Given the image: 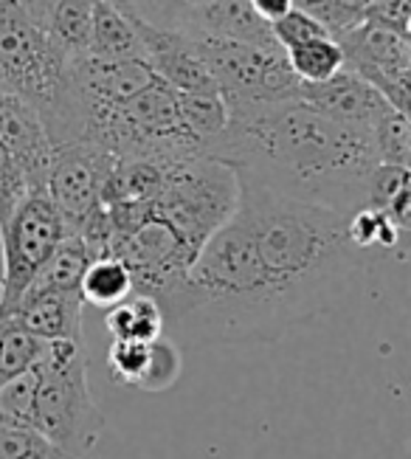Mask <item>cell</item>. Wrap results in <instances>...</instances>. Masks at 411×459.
I'll return each instance as SVG.
<instances>
[{
  "label": "cell",
  "instance_id": "obj_3",
  "mask_svg": "<svg viewBox=\"0 0 411 459\" xmlns=\"http://www.w3.org/2000/svg\"><path fill=\"white\" fill-rule=\"evenodd\" d=\"M37 369L31 429L68 459H88L105 431V414L90 394L85 342H48Z\"/></svg>",
  "mask_w": 411,
  "mask_h": 459
},
{
  "label": "cell",
  "instance_id": "obj_19",
  "mask_svg": "<svg viewBox=\"0 0 411 459\" xmlns=\"http://www.w3.org/2000/svg\"><path fill=\"white\" fill-rule=\"evenodd\" d=\"M181 375H184V350L169 335H158L155 342H150L147 367L135 389L144 394H164L181 381Z\"/></svg>",
  "mask_w": 411,
  "mask_h": 459
},
{
  "label": "cell",
  "instance_id": "obj_10",
  "mask_svg": "<svg viewBox=\"0 0 411 459\" xmlns=\"http://www.w3.org/2000/svg\"><path fill=\"white\" fill-rule=\"evenodd\" d=\"M178 31L237 39L248 46H277L270 34V23L251 9L248 0H203L192 4L184 12V23Z\"/></svg>",
  "mask_w": 411,
  "mask_h": 459
},
{
  "label": "cell",
  "instance_id": "obj_29",
  "mask_svg": "<svg viewBox=\"0 0 411 459\" xmlns=\"http://www.w3.org/2000/svg\"><path fill=\"white\" fill-rule=\"evenodd\" d=\"M248 4L265 23H277L279 17H285L293 9V0H248Z\"/></svg>",
  "mask_w": 411,
  "mask_h": 459
},
{
  "label": "cell",
  "instance_id": "obj_4",
  "mask_svg": "<svg viewBox=\"0 0 411 459\" xmlns=\"http://www.w3.org/2000/svg\"><path fill=\"white\" fill-rule=\"evenodd\" d=\"M186 34L228 108L248 102H285V99L299 96L302 82L290 71L279 46L265 48L237 43V39Z\"/></svg>",
  "mask_w": 411,
  "mask_h": 459
},
{
  "label": "cell",
  "instance_id": "obj_28",
  "mask_svg": "<svg viewBox=\"0 0 411 459\" xmlns=\"http://www.w3.org/2000/svg\"><path fill=\"white\" fill-rule=\"evenodd\" d=\"M14 4H17V9H21L31 20L34 26L46 29L51 14H54V6L60 4V0H14Z\"/></svg>",
  "mask_w": 411,
  "mask_h": 459
},
{
  "label": "cell",
  "instance_id": "obj_16",
  "mask_svg": "<svg viewBox=\"0 0 411 459\" xmlns=\"http://www.w3.org/2000/svg\"><path fill=\"white\" fill-rule=\"evenodd\" d=\"M96 0H60L46 26V34L68 63L88 51L90 23H93Z\"/></svg>",
  "mask_w": 411,
  "mask_h": 459
},
{
  "label": "cell",
  "instance_id": "obj_24",
  "mask_svg": "<svg viewBox=\"0 0 411 459\" xmlns=\"http://www.w3.org/2000/svg\"><path fill=\"white\" fill-rule=\"evenodd\" d=\"M270 34H273V43H277L282 51H290L302 43H310V39L332 37L321 23H316V20L307 17L299 9H290L285 17L277 20V23H270Z\"/></svg>",
  "mask_w": 411,
  "mask_h": 459
},
{
  "label": "cell",
  "instance_id": "obj_14",
  "mask_svg": "<svg viewBox=\"0 0 411 459\" xmlns=\"http://www.w3.org/2000/svg\"><path fill=\"white\" fill-rule=\"evenodd\" d=\"M366 206L383 212L400 231H408L411 206V172L408 167L378 164L366 181Z\"/></svg>",
  "mask_w": 411,
  "mask_h": 459
},
{
  "label": "cell",
  "instance_id": "obj_8",
  "mask_svg": "<svg viewBox=\"0 0 411 459\" xmlns=\"http://www.w3.org/2000/svg\"><path fill=\"white\" fill-rule=\"evenodd\" d=\"M0 147L23 178L26 189H43L54 144L48 130L26 99L0 88Z\"/></svg>",
  "mask_w": 411,
  "mask_h": 459
},
{
  "label": "cell",
  "instance_id": "obj_17",
  "mask_svg": "<svg viewBox=\"0 0 411 459\" xmlns=\"http://www.w3.org/2000/svg\"><path fill=\"white\" fill-rule=\"evenodd\" d=\"M43 338L31 335L17 318L0 313V384L31 369L46 352Z\"/></svg>",
  "mask_w": 411,
  "mask_h": 459
},
{
  "label": "cell",
  "instance_id": "obj_6",
  "mask_svg": "<svg viewBox=\"0 0 411 459\" xmlns=\"http://www.w3.org/2000/svg\"><path fill=\"white\" fill-rule=\"evenodd\" d=\"M336 39L344 51V68L369 82L395 110L408 113L411 37H400L358 17L349 29L336 34Z\"/></svg>",
  "mask_w": 411,
  "mask_h": 459
},
{
  "label": "cell",
  "instance_id": "obj_15",
  "mask_svg": "<svg viewBox=\"0 0 411 459\" xmlns=\"http://www.w3.org/2000/svg\"><path fill=\"white\" fill-rule=\"evenodd\" d=\"M135 293L133 276L124 268L122 259L116 256H96L88 263L82 279H80V296L85 305H93L99 310H110L122 305L127 296Z\"/></svg>",
  "mask_w": 411,
  "mask_h": 459
},
{
  "label": "cell",
  "instance_id": "obj_5",
  "mask_svg": "<svg viewBox=\"0 0 411 459\" xmlns=\"http://www.w3.org/2000/svg\"><path fill=\"white\" fill-rule=\"evenodd\" d=\"M68 234L46 189L26 192L0 223V313L12 310Z\"/></svg>",
  "mask_w": 411,
  "mask_h": 459
},
{
  "label": "cell",
  "instance_id": "obj_21",
  "mask_svg": "<svg viewBox=\"0 0 411 459\" xmlns=\"http://www.w3.org/2000/svg\"><path fill=\"white\" fill-rule=\"evenodd\" d=\"M37 381H40V369H37V364H34L31 369L14 375L12 381L0 384V423L31 426Z\"/></svg>",
  "mask_w": 411,
  "mask_h": 459
},
{
  "label": "cell",
  "instance_id": "obj_13",
  "mask_svg": "<svg viewBox=\"0 0 411 459\" xmlns=\"http://www.w3.org/2000/svg\"><path fill=\"white\" fill-rule=\"evenodd\" d=\"M105 327L113 342H155L164 335L161 305L147 293H133L122 305L105 310Z\"/></svg>",
  "mask_w": 411,
  "mask_h": 459
},
{
  "label": "cell",
  "instance_id": "obj_1",
  "mask_svg": "<svg viewBox=\"0 0 411 459\" xmlns=\"http://www.w3.org/2000/svg\"><path fill=\"white\" fill-rule=\"evenodd\" d=\"M209 158L347 217L366 206L369 172L381 164L369 127L319 113L299 99L231 105Z\"/></svg>",
  "mask_w": 411,
  "mask_h": 459
},
{
  "label": "cell",
  "instance_id": "obj_27",
  "mask_svg": "<svg viewBox=\"0 0 411 459\" xmlns=\"http://www.w3.org/2000/svg\"><path fill=\"white\" fill-rule=\"evenodd\" d=\"M26 184L23 178L17 175V169L12 167L9 155L4 152V147H0V223L6 221L9 212L17 206V201L26 195Z\"/></svg>",
  "mask_w": 411,
  "mask_h": 459
},
{
  "label": "cell",
  "instance_id": "obj_22",
  "mask_svg": "<svg viewBox=\"0 0 411 459\" xmlns=\"http://www.w3.org/2000/svg\"><path fill=\"white\" fill-rule=\"evenodd\" d=\"M0 459H68L31 426L0 423Z\"/></svg>",
  "mask_w": 411,
  "mask_h": 459
},
{
  "label": "cell",
  "instance_id": "obj_20",
  "mask_svg": "<svg viewBox=\"0 0 411 459\" xmlns=\"http://www.w3.org/2000/svg\"><path fill=\"white\" fill-rule=\"evenodd\" d=\"M372 142L378 150L381 164H395L408 167L411 161V127H408V113H400L389 108L375 125H372Z\"/></svg>",
  "mask_w": 411,
  "mask_h": 459
},
{
  "label": "cell",
  "instance_id": "obj_18",
  "mask_svg": "<svg viewBox=\"0 0 411 459\" xmlns=\"http://www.w3.org/2000/svg\"><path fill=\"white\" fill-rule=\"evenodd\" d=\"M285 56H287L290 71L296 74V79L304 85L327 82L330 76H336L344 68V51L336 37L310 39V43H302L296 48L285 51Z\"/></svg>",
  "mask_w": 411,
  "mask_h": 459
},
{
  "label": "cell",
  "instance_id": "obj_7",
  "mask_svg": "<svg viewBox=\"0 0 411 459\" xmlns=\"http://www.w3.org/2000/svg\"><path fill=\"white\" fill-rule=\"evenodd\" d=\"M113 152L90 142L54 147L43 189L68 223V231L82 226L102 206V186L113 169Z\"/></svg>",
  "mask_w": 411,
  "mask_h": 459
},
{
  "label": "cell",
  "instance_id": "obj_31",
  "mask_svg": "<svg viewBox=\"0 0 411 459\" xmlns=\"http://www.w3.org/2000/svg\"><path fill=\"white\" fill-rule=\"evenodd\" d=\"M110 4H116V6H122L124 12H133V6H130V0H110Z\"/></svg>",
  "mask_w": 411,
  "mask_h": 459
},
{
  "label": "cell",
  "instance_id": "obj_12",
  "mask_svg": "<svg viewBox=\"0 0 411 459\" xmlns=\"http://www.w3.org/2000/svg\"><path fill=\"white\" fill-rule=\"evenodd\" d=\"M85 54L102 59H144L139 31L133 26V12H124L110 0H96Z\"/></svg>",
  "mask_w": 411,
  "mask_h": 459
},
{
  "label": "cell",
  "instance_id": "obj_23",
  "mask_svg": "<svg viewBox=\"0 0 411 459\" xmlns=\"http://www.w3.org/2000/svg\"><path fill=\"white\" fill-rule=\"evenodd\" d=\"M150 358V342H113L107 352V372L113 384L122 386H139L144 367Z\"/></svg>",
  "mask_w": 411,
  "mask_h": 459
},
{
  "label": "cell",
  "instance_id": "obj_11",
  "mask_svg": "<svg viewBox=\"0 0 411 459\" xmlns=\"http://www.w3.org/2000/svg\"><path fill=\"white\" fill-rule=\"evenodd\" d=\"M82 310L85 302L76 290H48L23 296L12 310H6V316L17 318L43 342H85Z\"/></svg>",
  "mask_w": 411,
  "mask_h": 459
},
{
  "label": "cell",
  "instance_id": "obj_2",
  "mask_svg": "<svg viewBox=\"0 0 411 459\" xmlns=\"http://www.w3.org/2000/svg\"><path fill=\"white\" fill-rule=\"evenodd\" d=\"M234 214L307 325L336 310L352 276L364 268L366 254L349 243L347 214L330 206L285 195L237 172Z\"/></svg>",
  "mask_w": 411,
  "mask_h": 459
},
{
  "label": "cell",
  "instance_id": "obj_26",
  "mask_svg": "<svg viewBox=\"0 0 411 459\" xmlns=\"http://www.w3.org/2000/svg\"><path fill=\"white\" fill-rule=\"evenodd\" d=\"M293 9H299L307 17L316 20V23H321L332 37L355 23V17H352L338 0H293Z\"/></svg>",
  "mask_w": 411,
  "mask_h": 459
},
{
  "label": "cell",
  "instance_id": "obj_30",
  "mask_svg": "<svg viewBox=\"0 0 411 459\" xmlns=\"http://www.w3.org/2000/svg\"><path fill=\"white\" fill-rule=\"evenodd\" d=\"M338 4H341V6H344L349 14H352V17L358 20V17H361V12H364L369 4H372V0H338Z\"/></svg>",
  "mask_w": 411,
  "mask_h": 459
},
{
  "label": "cell",
  "instance_id": "obj_25",
  "mask_svg": "<svg viewBox=\"0 0 411 459\" xmlns=\"http://www.w3.org/2000/svg\"><path fill=\"white\" fill-rule=\"evenodd\" d=\"M361 20L400 37H411V0H372L361 12Z\"/></svg>",
  "mask_w": 411,
  "mask_h": 459
},
{
  "label": "cell",
  "instance_id": "obj_32",
  "mask_svg": "<svg viewBox=\"0 0 411 459\" xmlns=\"http://www.w3.org/2000/svg\"><path fill=\"white\" fill-rule=\"evenodd\" d=\"M192 4H203V0H186V6H192Z\"/></svg>",
  "mask_w": 411,
  "mask_h": 459
},
{
  "label": "cell",
  "instance_id": "obj_9",
  "mask_svg": "<svg viewBox=\"0 0 411 459\" xmlns=\"http://www.w3.org/2000/svg\"><path fill=\"white\" fill-rule=\"evenodd\" d=\"M296 99L310 105L313 110L341 118V122L364 125L369 130L391 108L375 88L347 68H341L336 76H330L327 82H316V85L302 82Z\"/></svg>",
  "mask_w": 411,
  "mask_h": 459
}]
</instances>
